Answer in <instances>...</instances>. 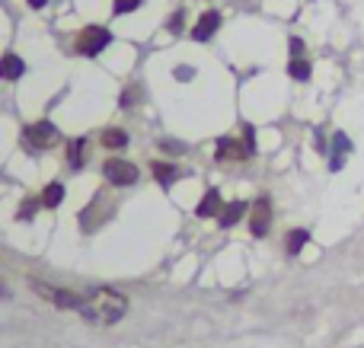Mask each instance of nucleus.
<instances>
[{"label": "nucleus", "mask_w": 364, "mask_h": 348, "mask_svg": "<svg viewBox=\"0 0 364 348\" xmlns=\"http://www.w3.org/2000/svg\"><path fill=\"white\" fill-rule=\"evenodd\" d=\"M125 310H128L125 294L112 291V288H96V291L83 294L80 307H77V313H80L87 323H93V326H112V323H119V320L125 317Z\"/></svg>", "instance_id": "obj_1"}, {"label": "nucleus", "mask_w": 364, "mask_h": 348, "mask_svg": "<svg viewBox=\"0 0 364 348\" xmlns=\"http://www.w3.org/2000/svg\"><path fill=\"white\" fill-rule=\"evenodd\" d=\"M176 77H179V80H188V77H192V67H179Z\"/></svg>", "instance_id": "obj_22"}, {"label": "nucleus", "mask_w": 364, "mask_h": 348, "mask_svg": "<svg viewBox=\"0 0 364 348\" xmlns=\"http://www.w3.org/2000/svg\"><path fill=\"white\" fill-rule=\"evenodd\" d=\"M36 285V291L42 294V298H48L55 307H61V310H77L80 307V298L83 294H74V291H61V288H48L42 285V281H32Z\"/></svg>", "instance_id": "obj_6"}, {"label": "nucleus", "mask_w": 364, "mask_h": 348, "mask_svg": "<svg viewBox=\"0 0 364 348\" xmlns=\"http://www.w3.org/2000/svg\"><path fill=\"white\" fill-rule=\"evenodd\" d=\"M269 227H272V205H269V198H259V202L252 205L250 230H252V236H265Z\"/></svg>", "instance_id": "obj_7"}, {"label": "nucleus", "mask_w": 364, "mask_h": 348, "mask_svg": "<svg viewBox=\"0 0 364 348\" xmlns=\"http://www.w3.org/2000/svg\"><path fill=\"white\" fill-rule=\"evenodd\" d=\"M58 128L51 125V121H36V125L26 128V141H29L36 151H45V147H55L58 144Z\"/></svg>", "instance_id": "obj_5"}, {"label": "nucleus", "mask_w": 364, "mask_h": 348, "mask_svg": "<svg viewBox=\"0 0 364 348\" xmlns=\"http://www.w3.org/2000/svg\"><path fill=\"white\" fill-rule=\"evenodd\" d=\"M45 4H48V0H29V6H36V10L38 6H45Z\"/></svg>", "instance_id": "obj_23"}, {"label": "nucleus", "mask_w": 364, "mask_h": 348, "mask_svg": "<svg viewBox=\"0 0 364 348\" xmlns=\"http://www.w3.org/2000/svg\"><path fill=\"white\" fill-rule=\"evenodd\" d=\"M154 176L160 179V185H173L179 179V170L170 163H154Z\"/></svg>", "instance_id": "obj_12"}, {"label": "nucleus", "mask_w": 364, "mask_h": 348, "mask_svg": "<svg viewBox=\"0 0 364 348\" xmlns=\"http://www.w3.org/2000/svg\"><path fill=\"white\" fill-rule=\"evenodd\" d=\"M102 173H106V179L112 185H134L138 183V166L128 163V160H109L106 166H102Z\"/></svg>", "instance_id": "obj_4"}, {"label": "nucleus", "mask_w": 364, "mask_h": 348, "mask_svg": "<svg viewBox=\"0 0 364 348\" xmlns=\"http://www.w3.org/2000/svg\"><path fill=\"white\" fill-rule=\"evenodd\" d=\"M288 74L294 77V80H310V61L307 58H291Z\"/></svg>", "instance_id": "obj_14"}, {"label": "nucleus", "mask_w": 364, "mask_h": 348, "mask_svg": "<svg viewBox=\"0 0 364 348\" xmlns=\"http://www.w3.org/2000/svg\"><path fill=\"white\" fill-rule=\"evenodd\" d=\"M109 42H112V32L109 29H102V26H87V29L80 32V38H77V51L87 58H96Z\"/></svg>", "instance_id": "obj_2"}, {"label": "nucleus", "mask_w": 364, "mask_h": 348, "mask_svg": "<svg viewBox=\"0 0 364 348\" xmlns=\"http://www.w3.org/2000/svg\"><path fill=\"white\" fill-rule=\"evenodd\" d=\"M32 211H36V202H26V205H23V211H19V217H26V221H29Z\"/></svg>", "instance_id": "obj_20"}, {"label": "nucleus", "mask_w": 364, "mask_h": 348, "mask_svg": "<svg viewBox=\"0 0 364 348\" xmlns=\"http://www.w3.org/2000/svg\"><path fill=\"white\" fill-rule=\"evenodd\" d=\"M83 151H87V141H83V138L70 141L68 157H70V166H74V170H80V166H83Z\"/></svg>", "instance_id": "obj_16"}, {"label": "nucleus", "mask_w": 364, "mask_h": 348, "mask_svg": "<svg viewBox=\"0 0 364 348\" xmlns=\"http://www.w3.org/2000/svg\"><path fill=\"white\" fill-rule=\"evenodd\" d=\"M252 151H256V144H252V128H246L243 144L233 141V138H220L218 141V160H246Z\"/></svg>", "instance_id": "obj_3"}, {"label": "nucleus", "mask_w": 364, "mask_h": 348, "mask_svg": "<svg viewBox=\"0 0 364 348\" xmlns=\"http://www.w3.org/2000/svg\"><path fill=\"white\" fill-rule=\"evenodd\" d=\"M307 240H310L307 230H291V234H288V253L297 256L304 246H307Z\"/></svg>", "instance_id": "obj_17"}, {"label": "nucleus", "mask_w": 364, "mask_h": 348, "mask_svg": "<svg viewBox=\"0 0 364 348\" xmlns=\"http://www.w3.org/2000/svg\"><path fill=\"white\" fill-rule=\"evenodd\" d=\"M61 198H64V185L61 183H51L48 189L42 192V205H45V208H58V205H61Z\"/></svg>", "instance_id": "obj_13"}, {"label": "nucleus", "mask_w": 364, "mask_h": 348, "mask_svg": "<svg viewBox=\"0 0 364 348\" xmlns=\"http://www.w3.org/2000/svg\"><path fill=\"white\" fill-rule=\"evenodd\" d=\"M0 294H4V288H0Z\"/></svg>", "instance_id": "obj_24"}, {"label": "nucleus", "mask_w": 364, "mask_h": 348, "mask_svg": "<svg viewBox=\"0 0 364 348\" xmlns=\"http://www.w3.org/2000/svg\"><path fill=\"white\" fill-rule=\"evenodd\" d=\"M102 144L112 147V151H119V147L128 144V134L119 131V128H109V131H102Z\"/></svg>", "instance_id": "obj_15"}, {"label": "nucleus", "mask_w": 364, "mask_h": 348, "mask_svg": "<svg viewBox=\"0 0 364 348\" xmlns=\"http://www.w3.org/2000/svg\"><path fill=\"white\" fill-rule=\"evenodd\" d=\"M246 208H250L246 202H230V205H224V208H220V214H218L220 227H233V224H237L240 217L246 214Z\"/></svg>", "instance_id": "obj_11"}, {"label": "nucleus", "mask_w": 364, "mask_h": 348, "mask_svg": "<svg viewBox=\"0 0 364 348\" xmlns=\"http://www.w3.org/2000/svg\"><path fill=\"white\" fill-rule=\"evenodd\" d=\"M218 29H220V13L208 10V13H201V19H198V23H195L192 38H195V42H208V38H211Z\"/></svg>", "instance_id": "obj_8"}, {"label": "nucleus", "mask_w": 364, "mask_h": 348, "mask_svg": "<svg viewBox=\"0 0 364 348\" xmlns=\"http://www.w3.org/2000/svg\"><path fill=\"white\" fill-rule=\"evenodd\" d=\"M220 208H224V205H220V192H218V189H211V192H208V195L198 202L195 214H198V217H218V214H220Z\"/></svg>", "instance_id": "obj_10"}, {"label": "nucleus", "mask_w": 364, "mask_h": 348, "mask_svg": "<svg viewBox=\"0 0 364 348\" xmlns=\"http://www.w3.org/2000/svg\"><path fill=\"white\" fill-rule=\"evenodd\" d=\"M23 70H26V64H23V58L19 55H4L0 58V77H4V80H19Z\"/></svg>", "instance_id": "obj_9"}, {"label": "nucleus", "mask_w": 364, "mask_h": 348, "mask_svg": "<svg viewBox=\"0 0 364 348\" xmlns=\"http://www.w3.org/2000/svg\"><path fill=\"white\" fill-rule=\"evenodd\" d=\"M291 55H294V58L304 55V42H301V38H291Z\"/></svg>", "instance_id": "obj_19"}, {"label": "nucleus", "mask_w": 364, "mask_h": 348, "mask_svg": "<svg viewBox=\"0 0 364 348\" xmlns=\"http://www.w3.org/2000/svg\"><path fill=\"white\" fill-rule=\"evenodd\" d=\"M170 29H173V32H179V29H182V13H176V16L170 19Z\"/></svg>", "instance_id": "obj_21"}, {"label": "nucleus", "mask_w": 364, "mask_h": 348, "mask_svg": "<svg viewBox=\"0 0 364 348\" xmlns=\"http://www.w3.org/2000/svg\"><path fill=\"white\" fill-rule=\"evenodd\" d=\"M141 4H144V0H115V16H125V13L138 10Z\"/></svg>", "instance_id": "obj_18"}]
</instances>
